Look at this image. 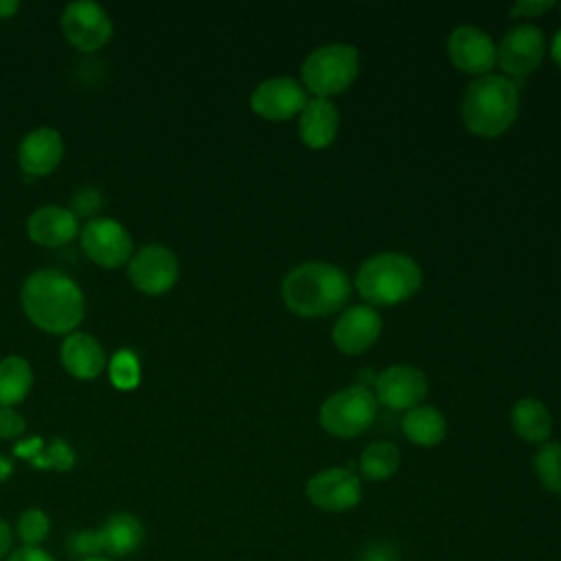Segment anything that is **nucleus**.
Here are the masks:
<instances>
[{
  "mask_svg": "<svg viewBox=\"0 0 561 561\" xmlns=\"http://www.w3.org/2000/svg\"><path fill=\"white\" fill-rule=\"evenodd\" d=\"M543 57V33L535 24L513 26L500 42V66L515 79L528 77Z\"/></svg>",
  "mask_w": 561,
  "mask_h": 561,
  "instance_id": "nucleus-10",
  "label": "nucleus"
},
{
  "mask_svg": "<svg viewBox=\"0 0 561 561\" xmlns=\"http://www.w3.org/2000/svg\"><path fill=\"white\" fill-rule=\"evenodd\" d=\"M70 548H72L75 554H79L83 559H88V557H103L99 528H88V530L75 533L72 539H70Z\"/></svg>",
  "mask_w": 561,
  "mask_h": 561,
  "instance_id": "nucleus-29",
  "label": "nucleus"
},
{
  "mask_svg": "<svg viewBox=\"0 0 561 561\" xmlns=\"http://www.w3.org/2000/svg\"><path fill=\"white\" fill-rule=\"evenodd\" d=\"M61 364L77 379H94L105 368V351L88 333H70L61 344Z\"/></svg>",
  "mask_w": 561,
  "mask_h": 561,
  "instance_id": "nucleus-19",
  "label": "nucleus"
},
{
  "mask_svg": "<svg viewBox=\"0 0 561 561\" xmlns=\"http://www.w3.org/2000/svg\"><path fill=\"white\" fill-rule=\"evenodd\" d=\"M355 285L368 302L390 307L412 298L419 291L421 270L405 254L381 252L364 261Z\"/></svg>",
  "mask_w": 561,
  "mask_h": 561,
  "instance_id": "nucleus-4",
  "label": "nucleus"
},
{
  "mask_svg": "<svg viewBox=\"0 0 561 561\" xmlns=\"http://www.w3.org/2000/svg\"><path fill=\"white\" fill-rule=\"evenodd\" d=\"M24 419L20 412H15L13 408H0V438H18L24 434Z\"/></svg>",
  "mask_w": 561,
  "mask_h": 561,
  "instance_id": "nucleus-30",
  "label": "nucleus"
},
{
  "mask_svg": "<svg viewBox=\"0 0 561 561\" xmlns=\"http://www.w3.org/2000/svg\"><path fill=\"white\" fill-rule=\"evenodd\" d=\"M401 430L412 443H416L421 447H434L445 438L447 421L436 408L416 405V408L408 410V414L403 416Z\"/></svg>",
  "mask_w": 561,
  "mask_h": 561,
  "instance_id": "nucleus-22",
  "label": "nucleus"
},
{
  "mask_svg": "<svg viewBox=\"0 0 561 561\" xmlns=\"http://www.w3.org/2000/svg\"><path fill=\"white\" fill-rule=\"evenodd\" d=\"M103 557H129L134 554L145 537V528L131 513H114L99 526Z\"/></svg>",
  "mask_w": 561,
  "mask_h": 561,
  "instance_id": "nucleus-20",
  "label": "nucleus"
},
{
  "mask_svg": "<svg viewBox=\"0 0 561 561\" xmlns=\"http://www.w3.org/2000/svg\"><path fill=\"white\" fill-rule=\"evenodd\" d=\"M381 333V318L373 307L355 305L346 309L335 327H333V342L342 353L359 355L370 348Z\"/></svg>",
  "mask_w": 561,
  "mask_h": 561,
  "instance_id": "nucleus-15",
  "label": "nucleus"
},
{
  "mask_svg": "<svg viewBox=\"0 0 561 561\" xmlns=\"http://www.w3.org/2000/svg\"><path fill=\"white\" fill-rule=\"evenodd\" d=\"M64 158V140L50 127L33 129L18 149V162L28 175H46L57 169Z\"/></svg>",
  "mask_w": 561,
  "mask_h": 561,
  "instance_id": "nucleus-16",
  "label": "nucleus"
},
{
  "mask_svg": "<svg viewBox=\"0 0 561 561\" xmlns=\"http://www.w3.org/2000/svg\"><path fill=\"white\" fill-rule=\"evenodd\" d=\"M7 561H55V559L39 546H22L15 552H11Z\"/></svg>",
  "mask_w": 561,
  "mask_h": 561,
  "instance_id": "nucleus-34",
  "label": "nucleus"
},
{
  "mask_svg": "<svg viewBox=\"0 0 561 561\" xmlns=\"http://www.w3.org/2000/svg\"><path fill=\"white\" fill-rule=\"evenodd\" d=\"M31 462L35 467H42V469H57V471H66L72 467L75 462V454L72 449L64 443V440H53V445L48 449H39Z\"/></svg>",
  "mask_w": 561,
  "mask_h": 561,
  "instance_id": "nucleus-28",
  "label": "nucleus"
},
{
  "mask_svg": "<svg viewBox=\"0 0 561 561\" xmlns=\"http://www.w3.org/2000/svg\"><path fill=\"white\" fill-rule=\"evenodd\" d=\"M511 423H513V430L526 443H543L552 432V416L548 408L533 397L515 401L511 410Z\"/></svg>",
  "mask_w": 561,
  "mask_h": 561,
  "instance_id": "nucleus-21",
  "label": "nucleus"
},
{
  "mask_svg": "<svg viewBox=\"0 0 561 561\" xmlns=\"http://www.w3.org/2000/svg\"><path fill=\"white\" fill-rule=\"evenodd\" d=\"M285 305L305 318L327 316L340 309L351 294L348 276L322 261H311L294 267L283 280Z\"/></svg>",
  "mask_w": 561,
  "mask_h": 561,
  "instance_id": "nucleus-2",
  "label": "nucleus"
},
{
  "mask_svg": "<svg viewBox=\"0 0 561 561\" xmlns=\"http://www.w3.org/2000/svg\"><path fill=\"white\" fill-rule=\"evenodd\" d=\"M377 414V397L366 386H351L331 394L320 408V425L340 438L366 432Z\"/></svg>",
  "mask_w": 561,
  "mask_h": 561,
  "instance_id": "nucleus-6",
  "label": "nucleus"
},
{
  "mask_svg": "<svg viewBox=\"0 0 561 561\" xmlns=\"http://www.w3.org/2000/svg\"><path fill=\"white\" fill-rule=\"evenodd\" d=\"M552 0H522L511 7V15H539L552 9Z\"/></svg>",
  "mask_w": 561,
  "mask_h": 561,
  "instance_id": "nucleus-33",
  "label": "nucleus"
},
{
  "mask_svg": "<svg viewBox=\"0 0 561 561\" xmlns=\"http://www.w3.org/2000/svg\"><path fill=\"white\" fill-rule=\"evenodd\" d=\"M81 561H112L110 557H88V559H81Z\"/></svg>",
  "mask_w": 561,
  "mask_h": 561,
  "instance_id": "nucleus-39",
  "label": "nucleus"
},
{
  "mask_svg": "<svg viewBox=\"0 0 561 561\" xmlns=\"http://www.w3.org/2000/svg\"><path fill=\"white\" fill-rule=\"evenodd\" d=\"M552 57H554V61H557L559 68H561V28L557 31V35H554V39H552Z\"/></svg>",
  "mask_w": 561,
  "mask_h": 561,
  "instance_id": "nucleus-37",
  "label": "nucleus"
},
{
  "mask_svg": "<svg viewBox=\"0 0 561 561\" xmlns=\"http://www.w3.org/2000/svg\"><path fill=\"white\" fill-rule=\"evenodd\" d=\"M22 307L28 320L48 333L72 331L85 311L83 291L59 270H37L22 285Z\"/></svg>",
  "mask_w": 561,
  "mask_h": 561,
  "instance_id": "nucleus-1",
  "label": "nucleus"
},
{
  "mask_svg": "<svg viewBox=\"0 0 561 561\" xmlns=\"http://www.w3.org/2000/svg\"><path fill=\"white\" fill-rule=\"evenodd\" d=\"M11 471V465L4 460V458H0V480L2 478H7V473Z\"/></svg>",
  "mask_w": 561,
  "mask_h": 561,
  "instance_id": "nucleus-38",
  "label": "nucleus"
},
{
  "mask_svg": "<svg viewBox=\"0 0 561 561\" xmlns=\"http://www.w3.org/2000/svg\"><path fill=\"white\" fill-rule=\"evenodd\" d=\"M359 561H399V552L388 541H373L364 548Z\"/></svg>",
  "mask_w": 561,
  "mask_h": 561,
  "instance_id": "nucleus-31",
  "label": "nucleus"
},
{
  "mask_svg": "<svg viewBox=\"0 0 561 561\" xmlns=\"http://www.w3.org/2000/svg\"><path fill=\"white\" fill-rule=\"evenodd\" d=\"M81 248L101 267H118L131 256V237L114 219H90L81 228Z\"/></svg>",
  "mask_w": 561,
  "mask_h": 561,
  "instance_id": "nucleus-8",
  "label": "nucleus"
},
{
  "mask_svg": "<svg viewBox=\"0 0 561 561\" xmlns=\"http://www.w3.org/2000/svg\"><path fill=\"white\" fill-rule=\"evenodd\" d=\"M375 392L377 399L392 410H412L427 394V379L419 368L397 364L388 366L375 379Z\"/></svg>",
  "mask_w": 561,
  "mask_h": 561,
  "instance_id": "nucleus-14",
  "label": "nucleus"
},
{
  "mask_svg": "<svg viewBox=\"0 0 561 561\" xmlns=\"http://www.w3.org/2000/svg\"><path fill=\"white\" fill-rule=\"evenodd\" d=\"M307 497L322 511H348L362 500V484L351 469L333 467L316 473L307 482Z\"/></svg>",
  "mask_w": 561,
  "mask_h": 561,
  "instance_id": "nucleus-11",
  "label": "nucleus"
},
{
  "mask_svg": "<svg viewBox=\"0 0 561 561\" xmlns=\"http://www.w3.org/2000/svg\"><path fill=\"white\" fill-rule=\"evenodd\" d=\"M101 206V197L92 188H83L72 197V210L77 215H92Z\"/></svg>",
  "mask_w": 561,
  "mask_h": 561,
  "instance_id": "nucleus-32",
  "label": "nucleus"
},
{
  "mask_svg": "<svg viewBox=\"0 0 561 561\" xmlns=\"http://www.w3.org/2000/svg\"><path fill=\"white\" fill-rule=\"evenodd\" d=\"M399 467V449L388 440L370 443L359 458V469L366 480H388Z\"/></svg>",
  "mask_w": 561,
  "mask_h": 561,
  "instance_id": "nucleus-24",
  "label": "nucleus"
},
{
  "mask_svg": "<svg viewBox=\"0 0 561 561\" xmlns=\"http://www.w3.org/2000/svg\"><path fill=\"white\" fill-rule=\"evenodd\" d=\"M26 230L35 243L44 248H57L77 234V217L70 208L64 206H39L28 217Z\"/></svg>",
  "mask_w": 561,
  "mask_h": 561,
  "instance_id": "nucleus-17",
  "label": "nucleus"
},
{
  "mask_svg": "<svg viewBox=\"0 0 561 561\" xmlns=\"http://www.w3.org/2000/svg\"><path fill=\"white\" fill-rule=\"evenodd\" d=\"M50 533V517L42 508H26L18 519V537L24 546H39Z\"/></svg>",
  "mask_w": 561,
  "mask_h": 561,
  "instance_id": "nucleus-27",
  "label": "nucleus"
},
{
  "mask_svg": "<svg viewBox=\"0 0 561 561\" xmlns=\"http://www.w3.org/2000/svg\"><path fill=\"white\" fill-rule=\"evenodd\" d=\"M250 105L263 118L285 121L302 112L307 105V94L298 81L289 77H274L254 88Z\"/></svg>",
  "mask_w": 561,
  "mask_h": 561,
  "instance_id": "nucleus-13",
  "label": "nucleus"
},
{
  "mask_svg": "<svg viewBox=\"0 0 561 561\" xmlns=\"http://www.w3.org/2000/svg\"><path fill=\"white\" fill-rule=\"evenodd\" d=\"M11 541H13L11 526L0 517V559L9 554V550H11Z\"/></svg>",
  "mask_w": 561,
  "mask_h": 561,
  "instance_id": "nucleus-35",
  "label": "nucleus"
},
{
  "mask_svg": "<svg viewBox=\"0 0 561 561\" xmlns=\"http://www.w3.org/2000/svg\"><path fill=\"white\" fill-rule=\"evenodd\" d=\"M110 381L118 390H131L140 381V362L131 351H116L110 359Z\"/></svg>",
  "mask_w": 561,
  "mask_h": 561,
  "instance_id": "nucleus-26",
  "label": "nucleus"
},
{
  "mask_svg": "<svg viewBox=\"0 0 561 561\" xmlns=\"http://www.w3.org/2000/svg\"><path fill=\"white\" fill-rule=\"evenodd\" d=\"M61 28L66 39L85 53L101 48L112 35L107 11L92 0L70 2L61 13Z\"/></svg>",
  "mask_w": 561,
  "mask_h": 561,
  "instance_id": "nucleus-7",
  "label": "nucleus"
},
{
  "mask_svg": "<svg viewBox=\"0 0 561 561\" xmlns=\"http://www.w3.org/2000/svg\"><path fill=\"white\" fill-rule=\"evenodd\" d=\"M178 256L169 248L158 243H149L140 252H136L129 259L127 267L134 287L151 296L169 291L178 280Z\"/></svg>",
  "mask_w": 561,
  "mask_h": 561,
  "instance_id": "nucleus-9",
  "label": "nucleus"
},
{
  "mask_svg": "<svg viewBox=\"0 0 561 561\" xmlns=\"http://www.w3.org/2000/svg\"><path fill=\"white\" fill-rule=\"evenodd\" d=\"M357 70L359 57L351 44H327L302 61V81L307 90L327 99L346 90L355 81Z\"/></svg>",
  "mask_w": 561,
  "mask_h": 561,
  "instance_id": "nucleus-5",
  "label": "nucleus"
},
{
  "mask_svg": "<svg viewBox=\"0 0 561 561\" xmlns=\"http://www.w3.org/2000/svg\"><path fill=\"white\" fill-rule=\"evenodd\" d=\"M33 383V370L24 357L9 355L0 359V408L20 403Z\"/></svg>",
  "mask_w": 561,
  "mask_h": 561,
  "instance_id": "nucleus-23",
  "label": "nucleus"
},
{
  "mask_svg": "<svg viewBox=\"0 0 561 561\" xmlns=\"http://www.w3.org/2000/svg\"><path fill=\"white\" fill-rule=\"evenodd\" d=\"M340 125L337 107L322 96H316L307 101V105L300 112V138L311 149H324L335 140Z\"/></svg>",
  "mask_w": 561,
  "mask_h": 561,
  "instance_id": "nucleus-18",
  "label": "nucleus"
},
{
  "mask_svg": "<svg viewBox=\"0 0 561 561\" xmlns=\"http://www.w3.org/2000/svg\"><path fill=\"white\" fill-rule=\"evenodd\" d=\"M517 110L519 94L515 83L502 75H482L469 83L460 114L469 131L493 138L513 125Z\"/></svg>",
  "mask_w": 561,
  "mask_h": 561,
  "instance_id": "nucleus-3",
  "label": "nucleus"
},
{
  "mask_svg": "<svg viewBox=\"0 0 561 561\" xmlns=\"http://www.w3.org/2000/svg\"><path fill=\"white\" fill-rule=\"evenodd\" d=\"M18 2L15 0H0V18H9L13 11H18Z\"/></svg>",
  "mask_w": 561,
  "mask_h": 561,
  "instance_id": "nucleus-36",
  "label": "nucleus"
},
{
  "mask_svg": "<svg viewBox=\"0 0 561 561\" xmlns=\"http://www.w3.org/2000/svg\"><path fill=\"white\" fill-rule=\"evenodd\" d=\"M447 50L456 68L469 75H486L497 61V48L486 31L478 26H458L447 39Z\"/></svg>",
  "mask_w": 561,
  "mask_h": 561,
  "instance_id": "nucleus-12",
  "label": "nucleus"
},
{
  "mask_svg": "<svg viewBox=\"0 0 561 561\" xmlns=\"http://www.w3.org/2000/svg\"><path fill=\"white\" fill-rule=\"evenodd\" d=\"M533 465L541 484L552 493H561V445L559 443L541 445Z\"/></svg>",
  "mask_w": 561,
  "mask_h": 561,
  "instance_id": "nucleus-25",
  "label": "nucleus"
}]
</instances>
